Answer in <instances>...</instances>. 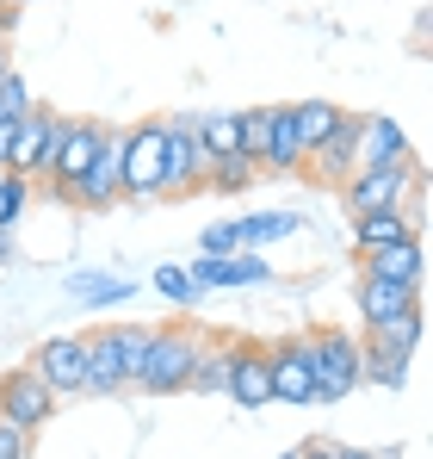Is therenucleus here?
Instances as JSON below:
<instances>
[{
  "label": "nucleus",
  "instance_id": "1",
  "mask_svg": "<svg viewBox=\"0 0 433 459\" xmlns=\"http://www.w3.org/2000/svg\"><path fill=\"white\" fill-rule=\"evenodd\" d=\"M205 354V329H192L186 316H167V323H149V354H143V397H174L192 385V367Z\"/></svg>",
  "mask_w": 433,
  "mask_h": 459
},
{
  "label": "nucleus",
  "instance_id": "2",
  "mask_svg": "<svg viewBox=\"0 0 433 459\" xmlns=\"http://www.w3.org/2000/svg\"><path fill=\"white\" fill-rule=\"evenodd\" d=\"M161 150H167V125L137 118L118 131V205H155L161 193Z\"/></svg>",
  "mask_w": 433,
  "mask_h": 459
},
{
  "label": "nucleus",
  "instance_id": "3",
  "mask_svg": "<svg viewBox=\"0 0 433 459\" xmlns=\"http://www.w3.org/2000/svg\"><path fill=\"white\" fill-rule=\"evenodd\" d=\"M310 348V373H316V403H341L360 391V335L341 323H316L303 329Z\"/></svg>",
  "mask_w": 433,
  "mask_h": 459
},
{
  "label": "nucleus",
  "instance_id": "4",
  "mask_svg": "<svg viewBox=\"0 0 433 459\" xmlns=\"http://www.w3.org/2000/svg\"><path fill=\"white\" fill-rule=\"evenodd\" d=\"M421 186V161H390V168H353V180L341 186V205L360 218V212H390V205H409Z\"/></svg>",
  "mask_w": 433,
  "mask_h": 459
},
{
  "label": "nucleus",
  "instance_id": "5",
  "mask_svg": "<svg viewBox=\"0 0 433 459\" xmlns=\"http://www.w3.org/2000/svg\"><path fill=\"white\" fill-rule=\"evenodd\" d=\"M56 410H63V397H56L50 385L38 379L25 360L0 373V416H6L13 429H25V435H44V422H50Z\"/></svg>",
  "mask_w": 433,
  "mask_h": 459
},
{
  "label": "nucleus",
  "instance_id": "6",
  "mask_svg": "<svg viewBox=\"0 0 433 459\" xmlns=\"http://www.w3.org/2000/svg\"><path fill=\"white\" fill-rule=\"evenodd\" d=\"M56 137H63V112L38 100V106L19 118V131H13V155H6V168L25 174V180H44V174H50V155H56Z\"/></svg>",
  "mask_w": 433,
  "mask_h": 459
},
{
  "label": "nucleus",
  "instance_id": "7",
  "mask_svg": "<svg viewBox=\"0 0 433 459\" xmlns=\"http://www.w3.org/2000/svg\"><path fill=\"white\" fill-rule=\"evenodd\" d=\"M186 273L205 286V292H242V286H267L273 267L260 248H235V255H192Z\"/></svg>",
  "mask_w": 433,
  "mask_h": 459
},
{
  "label": "nucleus",
  "instance_id": "8",
  "mask_svg": "<svg viewBox=\"0 0 433 459\" xmlns=\"http://www.w3.org/2000/svg\"><path fill=\"white\" fill-rule=\"evenodd\" d=\"M25 367L38 373V379L50 385L63 403L81 397V379H87V360H81V335H44L31 354H25Z\"/></svg>",
  "mask_w": 433,
  "mask_h": 459
},
{
  "label": "nucleus",
  "instance_id": "9",
  "mask_svg": "<svg viewBox=\"0 0 433 459\" xmlns=\"http://www.w3.org/2000/svg\"><path fill=\"white\" fill-rule=\"evenodd\" d=\"M267 379H273V403H316V373H310L303 335L267 342Z\"/></svg>",
  "mask_w": 433,
  "mask_h": 459
},
{
  "label": "nucleus",
  "instance_id": "10",
  "mask_svg": "<svg viewBox=\"0 0 433 459\" xmlns=\"http://www.w3.org/2000/svg\"><path fill=\"white\" fill-rule=\"evenodd\" d=\"M409 155H415V143L390 112H353V161L360 168H390V161H409Z\"/></svg>",
  "mask_w": 433,
  "mask_h": 459
},
{
  "label": "nucleus",
  "instance_id": "11",
  "mask_svg": "<svg viewBox=\"0 0 433 459\" xmlns=\"http://www.w3.org/2000/svg\"><path fill=\"white\" fill-rule=\"evenodd\" d=\"M205 193V150H199V131H167V150H161V193L155 199H192Z\"/></svg>",
  "mask_w": 433,
  "mask_h": 459
},
{
  "label": "nucleus",
  "instance_id": "12",
  "mask_svg": "<svg viewBox=\"0 0 433 459\" xmlns=\"http://www.w3.org/2000/svg\"><path fill=\"white\" fill-rule=\"evenodd\" d=\"M81 360H87V379L81 397H124V367H118V342H112V323H99L93 335H81Z\"/></svg>",
  "mask_w": 433,
  "mask_h": 459
},
{
  "label": "nucleus",
  "instance_id": "13",
  "mask_svg": "<svg viewBox=\"0 0 433 459\" xmlns=\"http://www.w3.org/2000/svg\"><path fill=\"white\" fill-rule=\"evenodd\" d=\"M229 403L242 410H267L273 403V379H267V342H242L235 335V360H229Z\"/></svg>",
  "mask_w": 433,
  "mask_h": 459
},
{
  "label": "nucleus",
  "instance_id": "14",
  "mask_svg": "<svg viewBox=\"0 0 433 459\" xmlns=\"http://www.w3.org/2000/svg\"><path fill=\"white\" fill-rule=\"evenodd\" d=\"M63 292L81 310H112V305H124V299H137V280H124L112 267H74L69 280H63Z\"/></svg>",
  "mask_w": 433,
  "mask_h": 459
},
{
  "label": "nucleus",
  "instance_id": "15",
  "mask_svg": "<svg viewBox=\"0 0 433 459\" xmlns=\"http://www.w3.org/2000/svg\"><path fill=\"white\" fill-rule=\"evenodd\" d=\"M353 261H360V273H371V280H403V286H421V267H428L421 236H403V242L365 248V255H353Z\"/></svg>",
  "mask_w": 433,
  "mask_h": 459
},
{
  "label": "nucleus",
  "instance_id": "16",
  "mask_svg": "<svg viewBox=\"0 0 433 459\" xmlns=\"http://www.w3.org/2000/svg\"><path fill=\"white\" fill-rule=\"evenodd\" d=\"M415 299H421V286H403V280H371V273H360V286H353L360 329H378L384 316H396V310L415 305Z\"/></svg>",
  "mask_w": 433,
  "mask_h": 459
},
{
  "label": "nucleus",
  "instance_id": "17",
  "mask_svg": "<svg viewBox=\"0 0 433 459\" xmlns=\"http://www.w3.org/2000/svg\"><path fill=\"white\" fill-rule=\"evenodd\" d=\"M303 161H310V150H303V137L291 125V106H273V137H267V155H260V174L291 180V174H303Z\"/></svg>",
  "mask_w": 433,
  "mask_h": 459
},
{
  "label": "nucleus",
  "instance_id": "18",
  "mask_svg": "<svg viewBox=\"0 0 433 459\" xmlns=\"http://www.w3.org/2000/svg\"><path fill=\"white\" fill-rule=\"evenodd\" d=\"M409 367H415V354H403V348H384V342L360 335V385H378V391H403V385H409Z\"/></svg>",
  "mask_w": 433,
  "mask_h": 459
},
{
  "label": "nucleus",
  "instance_id": "19",
  "mask_svg": "<svg viewBox=\"0 0 433 459\" xmlns=\"http://www.w3.org/2000/svg\"><path fill=\"white\" fill-rule=\"evenodd\" d=\"M229 360H235V335H205V354L192 367V397H223L229 391Z\"/></svg>",
  "mask_w": 433,
  "mask_h": 459
},
{
  "label": "nucleus",
  "instance_id": "20",
  "mask_svg": "<svg viewBox=\"0 0 433 459\" xmlns=\"http://www.w3.org/2000/svg\"><path fill=\"white\" fill-rule=\"evenodd\" d=\"M403 236H421V230L409 224L403 205H390V212H360V218H353V255L384 248V242H403Z\"/></svg>",
  "mask_w": 433,
  "mask_h": 459
},
{
  "label": "nucleus",
  "instance_id": "21",
  "mask_svg": "<svg viewBox=\"0 0 433 459\" xmlns=\"http://www.w3.org/2000/svg\"><path fill=\"white\" fill-rule=\"evenodd\" d=\"M199 150H205V161H216V155H242V106L199 112Z\"/></svg>",
  "mask_w": 433,
  "mask_h": 459
},
{
  "label": "nucleus",
  "instance_id": "22",
  "mask_svg": "<svg viewBox=\"0 0 433 459\" xmlns=\"http://www.w3.org/2000/svg\"><path fill=\"white\" fill-rule=\"evenodd\" d=\"M297 230H303V212H248V218H235L242 248H273V242H285Z\"/></svg>",
  "mask_w": 433,
  "mask_h": 459
},
{
  "label": "nucleus",
  "instance_id": "23",
  "mask_svg": "<svg viewBox=\"0 0 433 459\" xmlns=\"http://www.w3.org/2000/svg\"><path fill=\"white\" fill-rule=\"evenodd\" d=\"M149 286H155V292H161L174 310H199L205 299H211V292H205V286L186 273V261H161V267L149 273Z\"/></svg>",
  "mask_w": 433,
  "mask_h": 459
},
{
  "label": "nucleus",
  "instance_id": "24",
  "mask_svg": "<svg viewBox=\"0 0 433 459\" xmlns=\"http://www.w3.org/2000/svg\"><path fill=\"white\" fill-rule=\"evenodd\" d=\"M421 329H428V310H421V299H415V305H403L396 316H384L378 329H360V335L384 342V348H403V354H415V348H421Z\"/></svg>",
  "mask_w": 433,
  "mask_h": 459
},
{
  "label": "nucleus",
  "instance_id": "25",
  "mask_svg": "<svg viewBox=\"0 0 433 459\" xmlns=\"http://www.w3.org/2000/svg\"><path fill=\"white\" fill-rule=\"evenodd\" d=\"M254 180H260V168L248 155H216V161H205V193H216V199H235Z\"/></svg>",
  "mask_w": 433,
  "mask_h": 459
},
{
  "label": "nucleus",
  "instance_id": "26",
  "mask_svg": "<svg viewBox=\"0 0 433 459\" xmlns=\"http://www.w3.org/2000/svg\"><path fill=\"white\" fill-rule=\"evenodd\" d=\"M291 125H297L303 150H316V143L341 125V100H291Z\"/></svg>",
  "mask_w": 433,
  "mask_h": 459
},
{
  "label": "nucleus",
  "instance_id": "27",
  "mask_svg": "<svg viewBox=\"0 0 433 459\" xmlns=\"http://www.w3.org/2000/svg\"><path fill=\"white\" fill-rule=\"evenodd\" d=\"M112 342H118V367H124V385L137 391V379H143V354H149V323H112Z\"/></svg>",
  "mask_w": 433,
  "mask_h": 459
},
{
  "label": "nucleus",
  "instance_id": "28",
  "mask_svg": "<svg viewBox=\"0 0 433 459\" xmlns=\"http://www.w3.org/2000/svg\"><path fill=\"white\" fill-rule=\"evenodd\" d=\"M31 199H38V180L0 168V230H19V218L31 212Z\"/></svg>",
  "mask_w": 433,
  "mask_h": 459
},
{
  "label": "nucleus",
  "instance_id": "29",
  "mask_svg": "<svg viewBox=\"0 0 433 459\" xmlns=\"http://www.w3.org/2000/svg\"><path fill=\"white\" fill-rule=\"evenodd\" d=\"M267 137H273V106H242V155L260 168L267 155Z\"/></svg>",
  "mask_w": 433,
  "mask_h": 459
},
{
  "label": "nucleus",
  "instance_id": "30",
  "mask_svg": "<svg viewBox=\"0 0 433 459\" xmlns=\"http://www.w3.org/2000/svg\"><path fill=\"white\" fill-rule=\"evenodd\" d=\"M242 236H235V218H216V224L199 230V255H235Z\"/></svg>",
  "mask_w": 433,
  "mask_h": 459
},
{
  "label": "nucleus",
  "instance_id": "31",
  "mask_svg": "<svg viewBox=\"0 0 433 459\" xmlns=\"http://www.w3.org/2000/svg\"><path fill=\"white\" fill-rule=\"evenodd\" d=\"M31 106H38V100H31V87H25L19 75H6V81H0V118H13V125H19V118H25Z\"/></svg>",
  "mask_w": 433,
  "mask_h": 459
},
{
  "label": "nucleus",
  "instance_id": "32",
  "mask_svg": "<svg viewBox=\"0 0 433 459\" xmlns=\"http://www.w3.org/2000/svg\"><path fill=\"white\" fill-rule=\"evenodd\" d=\"M31 454H38V435H25L0 416V459H31Z\"/></svg>",
  "mask_w": 433,
  "mask_h": 459
},
{
  "label": "nucleus",
  "instance_id": "33",
  "mask_svg": "<svg viewBox=\"0 0 433 459\" xmlns=\"http://www.w3.org/2000/svg\"><path fill=\"white\" fill-rule=\"evenodd\" d=\"M297 454H303V459H341V454H347V441H335V435H310Z\"/></svg>",
  "mask_w": 433,
  "mask_h": 459
},
{
  "label": "nucleus",
  "instance_id": "34",
  "mask_svg": "<svg viewBox=\"0 0 433 459\" xmlns=\"http://www.w3.org/2000/svg\"><path fill=\"white\" fill-rule=\"evenodd\" d=\"M19 13H25V6H13V0H0V44L13 38V25H19Z\"/></svg>",
  "mask_w": 433,
  "mask_h": 459
},
{
  "label": "nucleus",
  "instance_id": "35",
  "mask_svg": "<svg viewBox=\"0 0 433 459\" xmlns=\"http://www.w3.org/2000/svg\"><path fill=\"white\" fill-rule=\"evenodd\" d=\"M161 125H167V131H199V112H167Z\"/></svg>",
  "mask_w": 433,
  "mask_h": 459
},
{
  "label": "nucleus",
  "instance_id": "36",
  "mask_svg": "<svg viewBox=\"0 0 433 459\" xmlns=\"http://www.w3.org/2000/svg\"><path fill=\"white\" fill-rule=\"evenodd\" d=\"M19 261V242H13V230H0V273Z\"/></svg>",
  "mask_w": 433,
  "mask_h": 459
},
{
  "label": "nucleus",
  "instance_id": "37",
  "mask_svg": "<svg viewBox=\"0 0 433 459\" xmlns=\"http://www.w3.org/2000/svg\"><path fill=\"white\" fill-rule=\"evenodd\" d=\"M13 131H19V125H13V118H0V168H6V155H13Z\"/></svg>",
  "mask_w": 433,
  "mask_h": 459
},
{
  "label": "nucleus",
  "instance_id": "38",
  "mask_svg": "<svg viewBox=\"0 0 433 459\" xmlns=\"http://www.w3.org/2000/svg\"><path fill=\"white\" fill-rule=\"evenodd\" d=\"M378 459H409V447H403V441H390V447H378Z\"/></svg>",
  "mask_w": 433,
  "mask_h": 459
},
{
  "label": "nucleus",
  "instance_id": "39",
  "mask_svg": "<svg viewBox=\"0 0 433 459\" xmlns=\"http://www.w3.org/2000/svg\"><path fill=\"white\" fill-rule=\"evenodd\" d=\"M341 459H378V447H347Z\"/></svg>",
  "mask_w": 433,
  "mask_h": 459
},
{
  "label": "nucleus",
  "instance_id": "40",
  "mask_svg": "<svg viewBox=\"0 0 433 459\" xmlns=\"http://www.w3.org/2000/svg\"><path fill=\"white\" fill-rule=\"evenodd\" d=\"M13 75V50H6V44H0V81Z\"/></svg>",
  "mask_w": 433,
  "mask_h": 459
},
{
  "label": "nucleus",
  "instance_id": "41",
  "mask_svg": "<svg viewBox=\"0 0 433 459\" xmlns=\"http://www.w3.org/2000/svg\"><path fill=\"white\" fill-rule=\"evenodd\" d=\"M279 459H303V454H297V447H285V454H279Z\"/></svg>",
  "mask_w": 433,
  "mask_h": 459
},
{
  "label": "nucleus",
  "instance_id": "42",
  "mask_svg": "<svg viewBox=\"0 0 433 459\" xmlns=\"http://www.w3.org/2000/svg\"><path fill=\"white\" fill-rule=\"evenodd\" d=\"M13 6H31V0H13Z\"/></svg>",
  "mask_w": 433,
  "mask_h": 459
}]
</instances>
